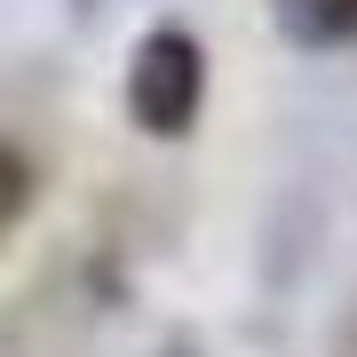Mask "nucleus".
<instances>
[{
    "mask_svg": "<svg viewBox=\"0 0 357 357\" xmlns=\"http://www.w3.org/2000/svg\"><path fill=\"white\" fill-rule=\"evenodd\" d=\"M270 16H278V32L294 48H342V40H357V0H270Z\"/></svg>",
    "mask_w": 357,
    "mask_h": 357,
    "instance_id": "nucleus-2",
    "label": "nucleus"
},
{
    "mask_svg": "<svg viewBox=\"0 0 357 357\" xmlns=\"http://www.w3.org/2000/svg\"><path fill=\"white\" fill-rule=\"evenodd\" d=\"M96 8H103V0H72V16H96Z\"/></svg>",
    "mask_w": 357,
    "mask_h": 357,
    "instance_id": "nucleus-4",
    "label": "nucleus"
},
{
    "mask_svg": "<svg viewBox=\"0 0 357 357\" xmlns=\"http://www.w3.org/2000/svg\"><path fill=\"white\" fill-rule=\"evenodd\" d=\"M199 103H206V48L175 24L143 32L128 56V119L159 143H183L199 128Z\"/></svg>",
    "mask_w": 357,
    "mask_h": 357,
    "instance_id": "nucleus-1",
    "label": "nucleus"
},
{
    "mask_svg": "<svg viewBox=\"0 0 357 357\" xmlns=\"http://www.w3.org/2000/svg\"><path fill=\"white\" fill-rule=\"evenodd\" d=\"M32 206V159L16 151V143H0V230Z\"/></svg>",
    "mask_w": 357,
    "mask_h": 357,
    "instance_id": "nucleus-3",
    "label": "nucleus"
}]
</instances>
